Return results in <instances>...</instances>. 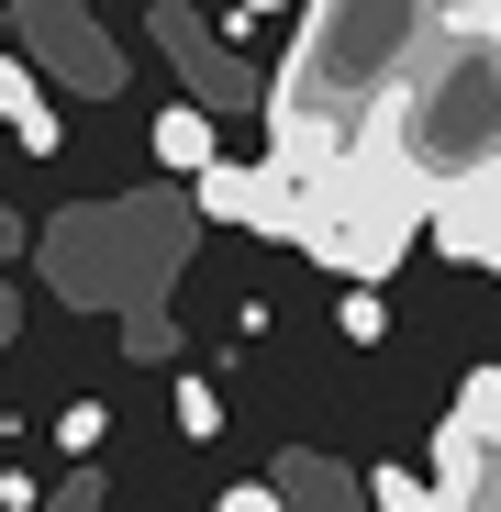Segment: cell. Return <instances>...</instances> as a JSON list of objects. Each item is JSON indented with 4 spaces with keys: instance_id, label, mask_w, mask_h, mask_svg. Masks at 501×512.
I'll use <instances>...</instances> for the list:
<instances>
[{
    "instance_id": "cell-18",
    "label": "cell",
    "mask_w": 501,
    "mask_h": 512,
    "mask_svg": "<svg viewBox=\"0 0 501 512\" xmlns=\"http://www.w3.org/2000/svg\"><path fill=\"white\" fill-rule=\"evenodd\" d=\"M223 512H290V501H279L268 479H245V490H223Z\"/></svg>"
},
{
    "instance_id": "cell-12",
    "label": "cell",
    "mask_w": 501,
    "mask_h": 512,
    "mask_svg": "<svg viewBox=\"0 0 501 512\" xmlns=\"http://www.w3.org/2000/svg\"><path fill=\"white\" fill-rule=\"evenodd\" d=\"M368 512H435V479L424 468H368Z\"/></svg>"
},
{
    "instance_id": "cell-13",
    "label": "cell",
    "mask_w": 501,
    "mask_h": 512,
    "mask_svg": "<svg viewBox=\"0 0 501 512\" xmlns=\"http://www.w3.org/2000/svg\"><path fill=\"white\" fill-rule=\"evenodd\" d=\"M101 423H112L101 401H67V412H56V446H67L78 468H90V457H101Z\"/></svg>"
},
{
    "instance_id": "cell-15",
    "label": "cell",
    "mask_w": 501,
    "mask_h": 512,
    "mask_svg": "<svg viewBox=\"0 0 501 512\" xmlns=\"http://www.w3.org/2000/svg\"><path fill=\"white\" fill-rule=\"evenodd\" d=\"M446 423H501V368H468V390H457Z\"/></svg>"
},
{
    "instance_id": "cell-10",
    "label": "cell",
    "mask_w": 501,
    "mask_h": 512,
    "mask_svg": "<svg viewBox=\"0 0 501 512\" xmlns=\"http://www.w3.org/2000/svg\"><path fill=\"white\" fill-rule=\"evenodd\" d=\"M268 490H279L290 512H357V479H346V468H323V457H279Z\"/></svg>"
},
{
    "instance_id": "cell-4",
    "label": "cell",
    "mask_w": 501,
    "mask_h": 512,
    "mask_svg": "<svg viewBox=\"0 0 501 512\" xmlns=\"http://www.w3.org/2000/svg\"><path fill=\"white\" fill-rule=\"evenodd\" d=\"M190 256V223L167 212V201H78V212H56V234H45V268H56V290L67 301H101V312H156V279Z\"/></svg>"
},
{
    "instance_id": "cell-9",
    "label": "cell",
    "mask_w": 501,
    "mask_h": 512,
    "mask_svg": "<svg viewBox=\"0 0 501 512\" xmlns=\"http://www.w3.org/2000/svg\"><path fill=\"white\" fill-rule=\"evenodd\" d=\"M145 145H156V167H179V179H201V167L223 156V145H212V112H201V101H167Z\"/></svg>"
},
{
    "instance_id": "cell-19",
    "label": "cell",
    "mask_w": 501,
    "mask_h": 512,
    "mask_svg": "<svg viewBox=\"0 0 501 512\" xmlns=\"http://www.w3.org/2000/svg\"><path fill=\"white\" fill-rule=\"evenodd\" d=\"M234 12H245V23H257V12H279V0H234Z\"/></svg>"
},
{
    "instance_id": "cell-17",
    "label": "cell",
    "mask_w": 501,
    "mask_h": 512,
    "mask_svg": "<svg viewBox=\"0 0 501 512\" xmlns=\"http://www.w3.org/2000/svg\"><path fill=\"white\" fill-rule=\"evenodd\" d=\"M346 334H357V346H379V334H390V312H379V290H346Z\"/></svg>"
},
{
    "instance_id": "cell-7",
    "label": "cell",
    "mask_w": 501,
    "mask_h": 512,
    "mask_svg": "<svg viewBox=\"0 0 501 512\" xmlns=\"http://www.w3.org/2000/svg\"><path fill=\"white\" fill-rule=\"evenodd\" d=\"M424 479H435V512H501V423H446Z\"/></svg>"
},
{
    "instance_id": "cell-14",
    "label": "cell",
    "mask_w": 501,
    "mask_h": 512,
    "mask_svg": "<svg viewBox=\"0 0 501 512\" xmlns=\"http://www.w3.org/2000/svg\"><path fill=\"white\" fill-rule=\"evenodd\" d=\"M179 435H190V446L223 435V390H212V379H179Z\"/></svg>"
},
{
    "instance_id": "cell-5",
    "label": "cell",
    "mask_w": 501,
    "mask_h": 512,
    "mask_svg": "<svg viewBox=\"0 0 501 512\" xmlns=\"http://www.w3.org/2000/svg\"><path fill=\"white\" fill-rule=\"evenodd\" d=\"M12 23L34 34V56L67 78V90H90V101H112L123 90V56H112V34L78 12V0H12Z\"/></svg>"
},
{
    "instance_id": "cell-2",
    "label": "cell",
    "mask_w": 501,
    "mask_h": 512,
    "mask_svg": "<svg viewBox=\"0 0 501 512\" xmlns=\"http://www.w3.org/2000/svg\"><path fill=\"white\" fill-rule=\"evenodd\" d=\"M379 145L424 190H457V179H490L501 167V0H457L446 12V34L412 56Z\"/></svg>"
},
{
    "instance_id": "cell-1",
    "label": "cell",
    "mask_w": 501,
    "mask_h": 512,
    "mask_svg": "<svg viewBox=\"0 0 501 512\" xmlns=\"http://www.w3.org/2000/svg\"><path fill=\"white\" fill-rule=\"evenodd\" d=\"M446 12L457 0H312L290 67L268 78V156L301 167V179L368 156L390 101H401V78H412V56L446 34Z\"/></svg>"
},
{
    "instance_id": "cell-3",
    "label": "cell",
    "mask_w": 501,
    "mask_h": 512,
    "mask_svg": "<svg viewBox=\"0 0 501 512\" xmlns=\"http://www.w3.org/2000/svg\"><path fill=\"white\" fill-rule=\"evenodd\" d=\"M301 179V167H290ZM435 223V190L412 179V167L390 156V145H368V156H346V167H323V179H301V256H323L346 290H379L401 256H412V234Z\"/></svg>"
},
{
    "instance_id": "cell-6",
    "label": "cell",
    "mask_w": 501,
    "mask_h": 512,
    "mask_svg": "<svg viewBox=\"0 0 501 512\" xmlns=\"http://www.w3.org/2000/svg\"><path fill=\"white\" fill-rule=\"evenodd\" d=\"M156 45L179 56V78H190V101H201V112H234V101H257V78H245V67L223 56V34L190 12V0H156Z\"/></svg>"
},
{
    "instance_id": "cell-11",
    "label": "cell",
    "mask_w": 501,
    "mask_h": 512,
    "mask_svg": "<svg viewBox=\"0 0 501 512\" xmlns=\"http://www.w3.org/2000/svg\"><path fill=\"white\" fill-rule=\"evenodd\" d=\"M190 190H201V223H257V167H234V156H212V167H201Z\"/></svg>"
},
{
    "instance_id": "cell-16",
    "label": "cell",
    "mask_w": 501,
    "mask_h": 512,
    "mask_svg": "<svg viewBox=\"0 0 501 512\" xmlns=\"http://www.w3.org/2000/svg\"><path fill=\"white\" fill-rule=\"evenodd\" d=\"M45 512H101V468H78V479H56V490H45Z\"/></svg>"
},
{
    "instance_id": "cell-8",
    "label": "cell",
    "mask_w": 501,
    "mask_h": 512,
    "mask_svg": "<svg viewBox=\"0 0 501 512\" xmlns=\"http://www.w3.org/2000/svg\"><path fill=\"white\" fill-rule=\"evenodd\" d=\"M0 134H12L23 156H56V101H45L34 56H0Z\"/></svg>"
}]
</instances>
